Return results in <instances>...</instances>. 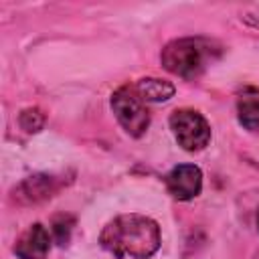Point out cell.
I'll list each match as a JSON object with an SVG mask.
<instances>
[{"label":"cell","mask_w":259,"mask_h":259,"mask_svg":"<svg viewBox=\"0 0 259 259\" xmlns=\"http://www.w3.org/2000/svg\"><path fill=\"white\" fill-rule=\"evenodd\" d=\"M166 188L176 200H190L202 190V172L194 164H178L166 174Z\"/></svg>","instance_id":"cell-5"},{"label":"cell","mask_w":259,"mask_h":259,"mask_svg":"<svg viewBox=\"0 0 259 259\" xmlns=\"http://www.w3.org/2000/svg\"><path fill=\"white\" fill-rule=\"evenodd\" d=\"M237 117L245 130H259V89H243V93L237 97Z\"/></svg>","instance_id":"cell-7"},{"label":"cell","mask_w":259,"mask_h":259,"mask_svg":"<svg viewBox=\"0 0 259 259\" xmlns=\"http://www.w3.org/2000/svg\"><path fill=\"white\" fill-rule=\"evenodd\" d=\"M136 91L140 93V97L144 101H152V103H160V101H168L174 95V85L164 81V79H156V77H146L140 79L136 85Z\"/></svg>","instance_id":"cell-8"},{"label":"cell","mask_w":259,"mask_h":259,"mask_svg":"<svg viewBox=\"0 0 259 259\" xmlns=\"http://www.w3.org/2000/svg\"><path fill=\"white\" fill-rule=\"evenodd\" d=\"M20 127L26 132H38L45 125V113L38 107H28L20 113Z\"/></svg>","instance_id":"cell-10"},{"label":"cell","mask_w":259,"mask_h":259,"mask_svg":"<svg viewBox=\"0 0 259 259\" xmlns=\"http://www.w3.org/2000/svg\"><path fill=\"white\" fill-rule=\"evenodd\" d=\"M111 109L125 134H130L132 138H140L146 134L150 125V111L136 87H119L111 95Z\"/></svg>","instance_id":"cell-3"},{"label":"cell","mask_w":259,"mask_h":259,"mask_svg":"<svg viewBox=\"0 0 259 259\" xmlns=\"http://www.w3.org/2000/svg\"><path fill=\"white\" fill-rule=\"evenodd\" d=\"M71 225H73V219L71 217H57L55 223H53V231H55V237L61 245L67 243L69 239V233H71Z\"/></svg>","instance_id":"cell-11"},{"label":"cell","mask_w":259,"mask_h":259,"mask_svg":"<svg viewBox=\"0 0 259 259\" xmlns=\"http://www.w3.org/2000/svg\"><path fill=\"white\" fill-rule=\"evenodd\" d=\"M99 243L115 259H148L160 249L162 237L154 219L132 212L109 221L99 235Z\"/></svg>","instance_id":"cell-1"},{"label":"cell","mask_w":259,"mask_h":259,"mask_svg":"<svg viewBox=\"0 0 259 259\" xmlns=\"http://www.w3.org/2000/svg\"><path fill=\"white\" fill-rule=\"evenodd\" d=\"M49 249H51V235L40 223L30 225L14 245V253L20 259H40L49 253Z\"/></svg>","instance_id":"cell-6"},{"label":"cell","mask_w":259,"mask_h":259,"mask_svg":"<svg viewBox=\"0 0 259 259\" xmlns=\"http://www.w3.org/2000/svg\"><path fill=\"white\" fill-rule=\"evenodd\" d=\"M51 184H53L51 176H30L28 180H24L20 184L18 192H22L20 196H26L28 200L47 198V196H51Z\"/></svg>","instance_id":"cell-9"},{"label":"cell","mask_w":259,"mask_h":259,"mask_svg":"<svg viewBox=\"0 0 259 259\" xmlns=\"http://www.w3.org/2000/svg\"><path fill=\"white\" fill-rule=\"evenodd\" d=\"M257 227H259V208H257Z\"/></svg>","instance_id":"cell-12"},{"label":"cell","mask_w":259,"mask_h":259,"mask_svg":"<svg viewBox=\"0 0 259 259\" xmlns=\"http://www.w3.org/2000/svg\"><path fill=\"white\" fill-rule=\"evenodd\" d=\"M210 57V42L202 38H176L162 51V65L170 73L192 79L196 77Z\"/></svg>","instance_id":"cell-2"},{"label":"cell","mask_w":259,"mask_h":259,"mask_svg":"<svg viewBox=\"0 0 259 259\" xmlns=\"http://www.w3.org/2000/svg\"><path fill=\"white\" fill-rule=\"evenodd\" d=\"M170 127L186 152H198L210 142V125L206 117L194 109H176L170 115Z\"/></svg>","instance_id":"cell-4"}]
</instances>
